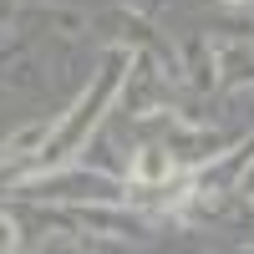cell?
<instances>
[{
  "label": "cell",
  "instance_id": "7a4b0ae2",
  "mask_svg": "<svg viewBox=\"0 0 254 254\" xmlns=\"http://www.w3.org/2000/svg\"><path fill=\"white\" fill-rule=\"evenodd\" d=\"M20 244V234H15V219H5L0 214V249H15Z\"/></svg>",
  "mask_w": 254,
  "mask_h": 254
},
{
  "label": "cell",
  "instance_id": "6da1fadb",
  "mask_svg": "<svg viewBox=\"0 0 254 254\" xmlns=\"http://www.w3.org/2000/svg\"><path fill=\"white\" fill-rule=\"evenodd\" d=\"M163 178H173V158L158 153V147H142L132 163V183H163Z\"/></svg>",
  "mask_w": 254,
  "mask_h": 254
}]
</instances>
